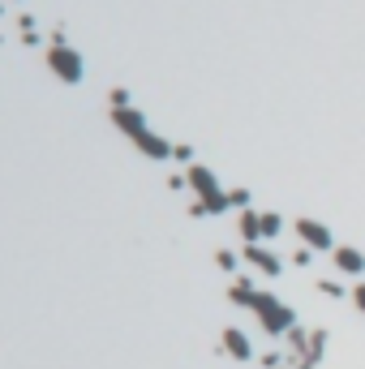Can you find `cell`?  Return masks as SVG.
Wrapping results in <instances>:
<instances>
[{"mask_svg": "<svg viewBox=\"0 0 365 369\" xmlns=\"http://www.w3.org/2000/svg\"><path fill=\"white\" fill-rule=\"evenodd\" d=\"M241 236H245V245H263V215L241 210Z\"/></svg>", "mask_w": 365, "mask_h": 369, "instance_id": "cell-9", "label": "cell"}, {"mask_svg": "<svg viewBox=\"0 0 365 369\" xmlns=\"http://www.w3.org/2000/svg\"><path fill=\"white\" fill-rule=\"evenodd\" d=\"M318 288H323V292H327V296H344V288H340V284H331V279H323V284H318Z\"/></svg>", "mask_w": 365, "mask_h": 369, "instance_id": "cell-14", "label": "cell"}, {"mask_svg": "<svg viewBox=\"0 0 365 369\" xmlns=\"http://www.w3.org/2000/svg\"><path fill=\"white\" fill-rule=\"evenodd\" d=\"M314 361H318V356H309V361H301V365H292V369H309V365H314Z\"/></svg>", "mask_w": 365, "mask_h": 369, "instance_id": "cell-15", "label": "cell"}, {"mask_svg": "<svg viewBox=\"0 0 365 369\" xmlns=\"http://www.w3.org/2000/svg\"><path fill=\"white\" fill-rule=\"evenodd\" d=\"M228 198H232V206H241V210H245V206H249V193H245V189H232V193H228Z\"/></svg>", "mask_w": 365, "mask_h": 369, "instance_id": "cell-13", "label": "cell"}, {"mask_svg": "<svg viewBox=\"0 0 365 369\" xmlns=\"http://www.w3.org/2000/svg\"><path fill=\"white\" fill-rule=\"evenodd\" d=\"M249 309L258 313V322H263V331L267 335H288V331H297V313H292V305H284L280 296H271V292H253V301H249Z\"/></svg>", "mask_w": 365, "mask_h": 369, "instance_id": "cell-3", "label": "cell"}, {"mask_svg": "<svg viewBox=\"0 0 365 369\" xmlns=\"http://www.w3.org/2000/svg\"><path fill=\"white\" fill-rule=\"evenodd\" d=\"M352 305H357V309H361V313H365V279H361V284H357V288H352Z\"/></svg>", "mask_w": 365, "mask_h": 369, "instance_id": "cell-12", "label": "cell"}, {"mask_svg": "<svg viewBox=\"0 0 365 369\" xmlns=\"http://www.w3.org/2000/svg\"><path fill=\"white\" fill-rule=\"evenodd\" d=\"M224 352H228L232 361H249V356H253V348H249L245 331H237V327H228V331H224Z\"/></svg>", "mask_w": 365, "mask_h": 369, "instance_id": "cell-8", "label": "cell"}, {"mask_svg": "<svg viewBox=\"0 0 365 369\" xmlns=\"http://www.w3.org/2000/svg\"><path fill=\"white\" fill-rule=\"evenodd\" d=\"M185 181L198 189V206H193V215H224V210L232 206V198L220 189V181H215V172L211 168H202V164H189V172H185Z\"/></svg>", "mask_w": 365, "mask_h": 369, "instance_id": "cell-2", "label": "cell"}, {"mask_svg": "<svg viewBox=\"0 0 365 369\" xmlns=\"http://www.w3.org/2000/svg\"><path fill=\"white\" fill-rule=\"evenodd\" d=\"M47 69L56 73L61 82H69V86H78V82H82V73H86V69H82V56H78V52H73L69 43H56V47L47 52Z\"/></svg>", "mask_w": 365, "mask_h": 369, "instance_id": "cell-4", "label": "cell"}, {"mask_svg": "<svg viewBox=\"0 0 365 369\" xmlns=\"http://www.w3.org/2000/svg\"><path fill=\"white\" fill-rule=\"evenodd\" d=\"M297 236L305 241V249H335V236L327 224L318 219H297Z\"/></svg>", "mask_w": 365, "mask_h": 369, "instance_id": "cell-5", "label": "cell"}, {"mask_svg": "<svg viewBox=\"0 0 365 369\" xmlns=\"http://www.w3.org/2000/svg\"><path fill=\"white\" fill-rule=\"evenodd\" d=\"M335 267L344 275H365V253L352 249V245H344V249H335Z\"/></svg>", "mask_w": 365, "mask_h": 369, "instance_id": "cell-7", "label": "cell"}, {"mask_svg": "<svg viewBox=\"0 0 365 369\" xmlns=\"http://www.w3.org/2000/svg\"><path fill=\"white\" fill-rule=\"evenodd\" d=\"M245 262H249L253 271H263V275H280V271H284V262H280L267 245H245Z\"/></svg>", "mask_w": 365, "mask_h": 369, "instance_id": "cell-6", "label": "cell"}, {"mask_svg": "<svg viewBox=\"0 0 365 369\" xmlns=\"http://www.w3.org/2000/svg\"><path fill=\"white\" fill-rule=\"evenodd\" d=\"M112 121H116V129L146 155V159H172V155H176L172 142H164L160 133L146 129V116H142L138 108H112Z\"/></svg>", "mask_w": 365, "mask_h": 369, "instance_id": "cell-1", "label": "cell"}, {"mask_svg": "<svg viewBox=\"0 0 365 369\" xmlns=\"http://www.w3.org/2000/svg\"><path fill=\"white\" fill-rule=\"evenodd\" d=\"M280 215H263V241H271V236H280Z\"/></svg>", "mask_w": 365, "mask_h": 369, "instance_id": "cell-10", "label": "cell"}, {"mask_svg": "<svg viewBox=\"0 0 365 369\" xmlns=\"http://www.w3.org/2000/svg\"><path fill=\"white\" fill-rule=\"evenodd\" d=\"M215 262H220L224 271H237V253H228V249H220V253H215Z\"/></svg>", "mask_w": 365, "mask_h": 369, "instance_id": "cell-11", "label": "cell"}]
</instances>
